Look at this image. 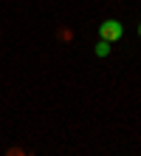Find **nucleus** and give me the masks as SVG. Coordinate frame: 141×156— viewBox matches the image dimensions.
<instances>
[{
  "mask_svg": "<svg viewBox=\"0 0 141 156\" xmlns=\"http://www.w3.org/2000/svg\"><path fill=\"white\" fill-rule=\"evenodd\" d=\"M138 37H141V23H138Z\"/></svg>",
  "mask_w": 141,
  "mask_h": 156,
  "instance_id": "nucleus-3",
  "label": "nucleus"
},
{
  "mask_svg": "<svg viewBox=\"0 0 141 156\" xmlns=\"http://www.w3.org/2000/svg\"><path fill=\"white\" fill-rule=\"evenodd\" d=\"M107 54H110V43L99 40V43H96V57H107Z\"/></svg>",
  "mask_w": 141,
  "mask_h": 156,
  "instance_id": "nucleus-2",
  "label": "nucleus"
},
{
  "mask_svg": "<svg viewBox=\"0 0 141 156\" xmlns=\"http://www.w3.org/2000/svg\"><path fill=\"white\" fill-rule=\"evenodd\" d=\"M121 37H124V26H121L119 20H105L99 26V40H105V43H119Z\"/></svg>",
  "mask_w": 141,
  "mask_h": 156,
  "instance_id": "nucleus-1",
  "label": "nucleus"
}]
</instances>
